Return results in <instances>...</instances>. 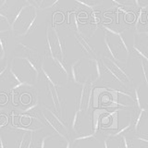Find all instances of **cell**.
I'll return each instance as SVG.
<instances>
[{
	"label": "cell",
	"instance_id": "1",
	"mask_svg": "<svg viewBox=\"0 0 148 148\" xmlns=\"http://www.w3.org/2000/svg\"><path fill=\"white\" fill-rule=\"evenodd\" d=\"M74 37H75V39L77 40L78 44L82 46V50L84 51V52L87 55H89L90 57H91V56H92V55H95L94 48H92V46L89 45L88 41L84 38V36H83L80 32H77V34H75V36H74Z\"/></svg>",
	"mask_w": 148,
	"mask_h": 148
},
{
	"label": "cell",
	"instance_id": "2",
	"mask_svg": "<svg viewBox=\"0 0 148 148\" xmlns=\"http://www.w3.org/2000/svg\"><path fill=\"white\" fill-rule=\"evenodd\" d=\"M53 32L55 34V41L56 44H57L58 47L59 48V53H60V59L62 60L63 62H65V54H66V45H65L64 40L60 38V36L58 34V32L55 27H53Z\"/></svg>",
	"mask_w": 148,
	"mask_h": 148
},
{
	"label": "cell",
	"instance_id": "3",
	"mask_svg": "<svg viewBox=\"0 0 148 148\" xmlns=\"http://www.w3.org/2000/svg\"><path fill=\"white\" fill-rule=\"evenodd\" d=\"M82 59H78L75 63H73L71 65V75H72V79H73V82L78 83V84H82V82H80L78 78V75H79V67H78V64L81 62Z\"/></svg>",
	"mask_w": 148,
	"mask_h": 148
},
{
	"label": "cell",
	"instance_id": "4",
	"mask_svg": "<svg viewBox=\"0 0 148 148\" xmlns=\"http://www.w3.org/2000/svg\"><path fill=\"white\" fill-rule=\"evenodd\" d=\"M45 49H46V53H47L49 58H52L55 55L53 50H52V45H51L50 38H49V27L47 28V31H46V45H45Z\"/></svg>",
	"mask_w": 148,
	"mask_h": 148
},
{
	"label": "cell",
	"instance_id": "5",
	"mask_svg": "<svg viewBox=\"0 0 148 148\" xmlns=\"http://www.w3.org/2000/svg\"><path fill=\"white\" fill-rule=\"evenodd\" d=\"M80 113H81L80 111L77 110L75 114H74L73 119L71 121V128L75 132H77V127H78L79 123H80Z\"/></svg>",
	"mask_w": 148,
	"mask_h": 148
},
{
	"label": "cell",
	"instance_id": "6",
	"mask_svg": "<svg viewBox=\"0 0 148 148\" xmlns=\"http://www.w3.org/2000/svg\"><path fill=\"white\" fill-rule=\"evenodd\" d=\"M133 100L136 102V105L139 108H141V102H140V97H139V87L137 86L134 90V97H133Z\"/></svg>",
	"mask_w": 148,
	"mask_h": 148
},
{
	"label": "cell",
	"instance_id": "7",
	"mask_svg": "<svg viewBox=\"0 0 148 148\" xmlns=\"http://www.w3.org/2000/svg\"><path fill=\"white\" fill-rule=\"evenodd\" d=\"M95 136V133H92V134H89V135H86V136H81L79 138H76L75 141H82V140H86V139H91Z\"/></svg>",
	"mask_w": 148,
	"mask_h": 148
},
{
	"label": "cell",
	"instance_id": "8",
	"mask_svg": "<svg viewBox=\"0 0 148 148\" xmlns=\"http://www.w3.org/2000/svg\"><path fill=\"white\" fill-rule=\"evenodd\" d=\"M142 69H143V77H145V82L146 83V85L148 84L147 83V77H146V72H145V64L142 61Z\"/></svg>",
	"mask_w": 148,
	"mask_h": 148
},
{
	"label": "cell",
	"instance_id": "9",
	"mask_svg": "<svg viewBox=\"0 0 148 148\" xmlns=\"http://www.w3.org/2000/svg\"><path fill=\"white\" fill-rule=\"evenodd\" d=\"M134 2L137 5V6H140V3H139V0H134Z\"/></svg>",
	"mask_w": 148,
	"mask_h": 148
},
{
	"label": "cell",
	"instance_id": "10",
	"mask_svg": "<svg viewBox=\"0 0 148 148\" xmlns=\"http://www.w3.org/2000/svg\"><path fill=\"white\" fill-rule=\"evenodd\" d=\"M43 1H44V0H40V4H41L42 2H43Z\"/></svg>",
	"mask_w": 148,
	"mask_h": 148
}]
</instances>
